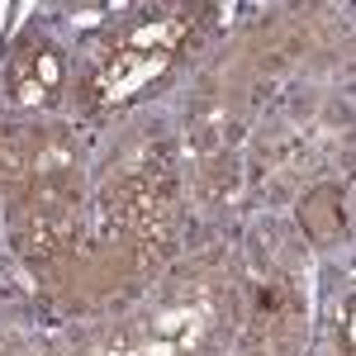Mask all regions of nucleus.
Masks as SVG:
<instances>
[{
    "label": "nucleus",
    "instance_id": "obj_1",
    "mask_svg": "<svg viewBox=\"0 0 356 356\" xmlns=\"http://www.w3.org/2000/svg\"><path fill=\"white\" fill-rule=\"evenodd\" d=\"M81 219V181L67 152H43L38 166L29 171V191L15 214V243L29 261H53L76 233Z\"/></svg>",
    "mask_w": 356,
    "mask_h": 356
},
{
    "label": "nucleus",
    "instance_id": "obj_2",
    "mask_svg": "<svg viewBox=\"0 0 356 356\" xmlns=\"http://www.w3.org/2000/svg\"><path fill=\"white\" fill-rule=\"evenodd\" d=\"M191 24H195L191 10H171L162 19L138 24L134 33L90 72L86 100H90V105H124V100H134L138 90H147L157 76L171 72L181 38H191Z\"/></svg>",
    "mask_w": 356,
    "mask_h": 356
},
{
    "label": "nucleus",
    "instance_id": "obj_3",
    "mask_svg": "<svg viewBox=\"0 0 356 356\" xmlns=\"http://www.w3.org/2000/svg\"><path fill=\"white\" fill-rule=\"evenodd\" d=\"M223 309H228L223 285L200 280L162 300L147 318L129 323V337H134L138 356H204L223 323Z\"/></svg>",
    "mask_w": 356,
    "mask_h": 356
},
{
    "label": "nucleus",
    "instance_id": "obj_4",
    "mask_svg": "<svg viewBox=\"0 0 356 356\" xmlns=\"http://www.w3.org/2000/svg\"><path fill=\"white\" fill-rule=\"evenodd\" d=\"M304 323V300L295 290V275L275 261H252L247 271V332L243 356H295Z\"/></svg>",
    "mask_w": 356,
    "mask_h": 356
},
{
    "label": "nucleus",
    "instance_id": "obj_5",
    "mask_svg": "<svg viewBox=\"0 0 356 356\" xmlns=\"http://www.w3.org/2000/svg\"><path fill=\"white\" fill-rule=\"evenodd\" d=\"M110 209L134 228L138 238H152V243L166 247L171 228H176V219H181L171 166L166 162H138L134 171L119 181V191L110 195Z\"/></svg>",
    "mask_w": 356,
    "mask_h": 356
},
{
    "label": "nucleus",
    "instance_id": "obj_6",
    "mask_svg": "<svg viewBox=\"0 0 356 356\" xmlns=\"http://www.w3.org/2000/svg\"><path fill=\"white\" fill-rule=\"evenodd\" d=\"M62 86H67V62H62L53 38H29L5 62V90L15 105L48 110V105H57Z\"/></svg>",
    "mask_w": 356,
    "mask_h": 356
},
{
    "label": "nucleus",
    "instance_id": "obj_7",
    "mask_svg": "<svg viewBox=\"0 0 356 356\" xmlns=\"http://www.w3.org/2000/svg\"><path fill=\"white\" fill-rule=\"evenodd\" d=\"M337 200H342V195L332 191V186H323V191H314V200L304 204V228H309L318 243H332V238L347 228V214H342Z\"/></svg>",
    "mask_w": 356,
    "mask_h": 356
},
{
    "label": "nucleus",
    "instance_id": "obj_8",
    "mask_svg": "<svg viewBox=\"0 0 356 356\" xmlns=\"http://www.w3.org/2000/svg\"><path fill=\"white\" fill-rule=\"evenodd\" d=\"M67 356H138V347H134V337H129V328H114V332L86 337L81 347H72Z\"/></svg>",
    "mask_w": 356,
    "mask_h": 356
},
{
    "label": "nucleus",
    "instance_id": "obj_9",
    "mask_svg": "<svg viewBox=\"0 0 356 356\" xmlns=\"http://www.w3.org/2000/svg\"><path fill=\"white\" fill-rule=\"evenodd\" d=\"M352 352V295H347V304H342V356Z\"/></svg>",
    "mask_w": 356,
    "mask_h": 356
}]
</instances>
